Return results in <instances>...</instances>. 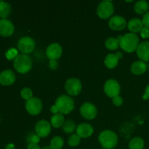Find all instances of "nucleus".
<instances>
[{"mask_svg":"<svg viewBox=\"0 0 149 149\" xmlns=\"http://www.w3.org/2000/svg\"><path fill=\"white\" fill-rule=\"evenodd\" d=\"M98 141L103 148L112 149L117 145L118 136L113 131L104 130L99 135Z\"/></svg>","mask_w":149,"mask_h":149,"instance_id":"3","label":"nucleus"},{"mask_svg":"<svg viewBox=\"0 0 149 149\" xmlns=\"http://www.w3.org/2000/svg\"><path fill=\"white\" fill-rule=\"evenodd\" d=\"M27 149H41V148L38 144L29 143L27 146Z\"/></svg>","mask_w":149,"mask_h":149,"instance_id":"37","label":"nucleus"},{"mask_svg":"<svg viewBox=\"0 0 149 149\" xmlns=\"http://www.w3.org/2000/svg\"><path fill=\"white\" fill-rule=\"evenodd\" d=\"M49 68L52 70H55L58 67V63H57V61H49Z\"/></svg>","mask_w":149,"mask_h":149,"instance_id":"35","label":"nucleus"},{"mask_svg":"<svg viewBox=\"0 0 149 149\" xmlns=\"http://www.w3.org/2000/svg\"><path fill=\"white\" fill-rule=\"evenodd\" d=\"M25 106L27 112L31 115H38L42 110V102L38 97H33L26 100Z\"/></svg>","mask_w":149,"mask_h":149,"instance_id":"8","label":"nucleus"},{"mask_svg":"<svg viewBox=\"0 0 149 149\" xmlns=\"http://www.w3.org/2000/svg\"><path fill=\"white\" fill-rule=\"evenodd\" d=\"M42 149H52V148H51L50 146H46V147H44Z\"/></svg>","mask_w":149,"mask_h":149,"instance_id":"39","label":"nucleus"},{"mask_svg":"<svg viewBox=\"0 0 149 149\" xmlns=\"http://www.w3.org/2000/svg\"><path fill=\"white\" fill-rule=\"evenodd\" d=\"M64 146V141L61 137L55 136L51 140L49 146L52 149H61Z\"/></svg>","mask_w":149,"mask_h":149,"instance_id":"27","label":"nucleus"},{"mask_svg":"<svg viewBox=\"0 0 149 149\" xmlns=\"http://www.w3.org/2000/svg\"><path fill=\"white\" fill-rule=\"evenodd\" d=\"M11 13V6L9 3L4 1H0V17L6 19V17Z\"/></svg>","mask_w":149,"mask_h":149,"instance_id":"23","label":"nucleus"},{"mask_svg":"<svg viewBox=\"0 0 149 149\" xmlns=\"http://www.w3.org/2000/svg\"><path fill=\"white\" fill-rule=\"evenodd\" d=\"M77 134L81 138H87L91 136L94 132L93 126L90 124L82 123L77 127Z\"/></svg>","mask_w":149,"mask_h":149,"instance_id":"18","label":"nucleus"},{"mask_svg":"<svg viewBox=\"0 0 149 149\" xmlns=\"http://www.w3.org/2000/svg\"><path fill=\"white\" fill-rule=\"evenodd\" d=\"M148 9L149 4L145 0L137 1L134 5V11L138 15H145L148 12Z\"/></svg>","mask_w":149,"mask_h":149,"instance_id":"21","label":"nucleus"},{"mask_svg":"<svg viewBox=\"0 0 149 149\" xmlns=\"http://www.w3.org/2000/svg\"><path fill=\"white\" fill-rule=\"evenodd\" d=\"M143 100H148V99H149V84L147 85V87H146L145 93L143 95Z\"/></svg>","mask_w":149,"mask_h":149,"instance_id":"36","label":"nucleus"},{"mask_svg":"<svg viewBox=\"0 0 149 149\" xmlns=\"http://www.w3.org/2000/svg\"><path fill=\"white\" fill-rule=\"evenodd\" d=\"M55 106L58 113L63 115L68 114L74 110V101L70 96L62 95L56 99Z\"/></svg>","mask_w":149,"mask_h":149,"instance_id":"2","label":"nucleus"},{"mask_svg":"<svg viewBox=\"0 0 149 149\" xmlns=\"http://www.w3.org/2000/svg\"><path fill=\"white\" fill-rule=\"evenodd\" d=\"M20 95H21V97L23 99H25L26 100H28L33 97V92L29 87H24L20 91Z\"/></svg>","mask_w":149,"mask_h":149,"instance_id":"29","label":"nucleus"},{"mask_svg":"<svg viewBox=\"0 0 149 149\" xmlns=\"http://www.w3.org/2000/svg\"><path fill=\"white\" fill-rule=\"evenodd\" d=\"M144 146H145V142L142 138L139 137L132 138L129 143L130 149H143Z\"/></svg>","mask_w":149,"mask_h":149,"instance_id":"24","label":"nucleus"},{"mask_svg":"<svg viewBox=\"0 0 149 149\" xmlns=\"http://www.w3.org/2000/svg\"><path fill=\"white\" fill-rule=\"evenodd\" d=\"M46 54L49 61H57L61 57L63 54V48L59 44L52 43L47 47Z\"/></svg>","mask_w":149,"mask_h":149,"instance_id":"12","label":"nucleus"},{"mask_svg":"<svg viewBox=\"0 0 149 149\" xmlns=\"http://www.w3.org/2000/svg\"><path fill=\"white\" fill-rule=\"evenodd\" d=\"M142 21H143V23L144 26L149 29V11L148 13H146L145 15H143Z\"/></svg>","mask_w":149,"mask_h":149,"instance_id":"34","label":"nucleus"},{"mask_svg":"<svg viewBox=\"0 0 149 149\" xmlns=\"http://www.w3.org/2000/svg\"><path fill=\"white\" fill-rule=\"evenodd\" d=\"M77 127L76 126V124L74 121L67 120L63 125V130L66 134H71L77 130Z\"/></svg>","mask_w":149,"mask_h":149,"instance_id":"26","label":"nucleus"},{"mask_svg":"<svg viewBox=\"0 0 149 149\" xmlns=\"http://www.w3.org/2000/svg\"><path fill=\"white\" fill-rule=\"evenodd\" d=\"M17 49L22 54L29 55L35 49V42L32 38L24 36L19 39L17 42Z\"/></svg>","mask_w":149,"mask_h":149,"instance_id":"6","label":"nucleus"},{"mask_svg":"<svg viewBox=\"0 0 149 149\" xmlns=\"http://www.w3.org/2000/svg\"><path fill=\"white\" fill-rule=\"evenodd\" d=\"M40 137L38 136L37 135H31L28 138V141H29V143H34L38 144L40 141Z\"/></svg>","mask_w":149,"mask_h":149,"instance_id":"32","label":"nucleus"},{"mask_svg":"<svg viewBox=\"0 0 149 149\" xmlns=\"http://www.w3.org/2000/svg\"><path fill=\"white\" fill-rule=\"evenodd\" d=\"M105 46L109 50L113 51L117 49L120 47V44H119L117 38L110 37L106 39V41L105 42Z\"/></svg>","mask_w":149,"mask_h":149,"instance_id":"25","label":"nucleus"},{"mask_svg":"<svg viewBox=\"0 0 149 149\" xmlns=\"http://www.w3.org/2000/svg\"><path fill=\"white\" fill-rule=\"evenodd\" d=\"M5 149H15V146L13 143H9L6 146Z\"/></svg>","mask_w":149,"mask_h":149,"instance_id":"38","label":"nucleus"},{"mask_svg":"<svg viewBox=\"0 0 149 149\" xmlns=\"http://www.w3.org/2000/svg\"><path fill=\"white\" fill-rule=\"evenodd\" d=\"M80 113L84 119L87 120H92L97 116V108L92 103L86 102L80 108Z\"/></svg>","mask_w":149,"mask_h":149,"instance_id":"10","label":"nucleus"},{"mask_svg":"<svg viewBox=\"0 0 149 149\" xmlns=\"http://www.w3.org/2000/svg\"><path fill=\"white\" fill-rule=\"evenodd\" d=\"M141 36L143 39H148L149 38V29L144 26L143 29L141 31Z\"/></svg>","mask_w":149,"mask_h":149,"instance_id":"33","label":"nucleus"},{"mask_svg":"<svg viewBox=\"0 0 149 149\" xmlns=\"http://www.w3.org/2000/svg\"><path fill=\"white\" fill-rule=\"evenodd\" d=\"M17 55H18V51H17V49H15V48H11V49H8L5 53L6 58L9 61H12L13 59L15 60L17 58Z\"/></svg>","mask_w":149,"mask_h":149,"instance_id":"30","label":"nucleus"},{"mask_svg":"<svg viewBox=\"0 0 149 149\" xmlns=\"http://www.w3.org/2000/svg\"><path fill=\"white\" fill-rule=\"evenodd\" d=\"M140 45V39L136 33H128L122 36L120 40V47L125 52H133L136 51Z\"/></svg>","mask_w":149,"mask_h":149,"instance_id":"1","label":"nucleus"},{"mask_svg":"<svg viewBox=\"0 0 149 149\" xmlns=\"http://www.w3.org/2000/svg\"><path fill=\"white\" fill-rule=\"evenodd\" d=\"M102 149H107V148H102Z\"/></svg>","mask_w":149,"mask_h":149,"instance_id":"41","label":"nucleus"},{"mask_svg":"<svg viewBox=\"0 0 149 149\" xmlns=\"http://www.w3.org/2000/svg\"><path fill=\"white\" fill-rule=\"evenodd\" d=\"M51 124L47 120H40L36 124L35 132L40 138H46L50 134Z\"/></svg>","mask_w":149,"mask_h":149,"instance_id":"11","label":"nucleus"},{"mask_svg":"<svg viewBox=\"0 0 149 149\" xmlns=\"http://www.w3.org/2000/svg\"><path fill=\"white\" fill-rule=\"evenodd\" d=\"M127 21L122 16L114 15L109 21V27L113 31H122L126 28Z\"/></svg>","mask_w":149,"mask_h":149,"instance_id":"13","label":"nucleus"},{"mask_svg":"<svg viewBox=\"0 0 149 149\" xmlns=\"http://www.w3.org/2000/svg\"><path fill=\"white\" fill-rule=\"evenodd\" d=\"M14 68L20 74H26L32 68V60L28 55L20 54L14 60Z\"/></svg>","mask_w":149,"mask_h":149,"instance_id":"4","label":"nucleus"},{"mask_svg":"<svg viewBox=\"0 0 149 149\" xmlns=\"http://www.w3.org/2000/svg\"><path fill=\"white\" fill-rule=\"evenodd\" d=\"M15 27L13 23L8 19L0 20V35L2 36H10L13 33Z\"/></svg>","mask_w":149,"mask_h":149,"instance_id":"14","label":"nucleus"},{"mask_svg":"<svg viewBox=\"0 0 149 149\" xmlns=\"http://www.w3.org/2000/svg\"><path fill=\"white\" fill-rule=\"evenodd\" d=\"M64 122H65V119L63 115L60 113L53 114V116L51 117L50 124L54 128L61 127L63 125Z\"/></svg>","mask_w":149,"mask_h":149,"instance_id":"22","label":"nucleus"},{"mask_svg":"<svg viewBox=\"0 0 149 149\" xmlns=\"http://www.w3.org/2000/svg\"><path fill=\"white\" fill-rule=\"evenodd\" d=\"M121 87L119 82L115 79H109L104 84V92L109 97H114L119 95Z\"/></svg>","mask_w":149,"mask_h":149,"instance_id":"9","label":"nucleus"},{"mask_svg":"<svg viewBox=\"0 0 149 149\" xmlns=\"http://www.w3.org/2000/svg\"><path fill=\"white\" fill-rule=\"evenodd\" d=\"M137 55L141 61L147 62L149 61V42L144 41L140 43L136 50Z\"/></svg>","mask_w":149,"mask_h":149,"instance_id":"16","label":"nucleus"},{"mask_svg":"<svg viewBox=\"0 0 149 149\" xmlns=\"http://www.w3.org/2000/svg\"><path fill=\"white\" fill-rule=\"evenodd\" d=\"M148 65L146 63V62L142 61H135L131 65V72L135 75H141L143 74L147 71Z\"/></svg>","mask_w":149,"mask_h":149,"instance_id":"19","label":"nucleus"},{"mask_svg":"<svg viewBox=\"0 0 149 149\" xmlns=\"http://www.w3.org/2000/svg\"><path fill=\"white\" fill-rule=\"evenodd\" d=\"M122 56H123V54L121 52H118L116 54H109L106 57L104 61V64L106 68L109 69H113L116 68L119 63V59L122 58Z\"/></svg>","mask_w":149,"mask_h":149,"instance_id":"15","label":"nucleus"},{"mask_svg":"<svg viewBox=\"0 0 149 149\" xmlns=\"http://www.w3.org/2000/svg\"><path fill=\"white\" fill-rule=\"evenodd\" d=\"M15 81V74L12 70L7 69L0 73V84L2 85H11Z\"/></svg>","mask_w":149,"mask_h":149,"instance_id":"17","label":"nucleus"},{"mask_svg":"<svg viewBox=\"0 0 149 149\" xmlns=\"http://www.w3.org/2000/svg\"><path fill=\"white\" fill-rule=\"evenodd\" d=\"M128 29L131 31V33H141V30L143 29L144 25L143 23L142 20L139 18H132L127 23Z\"/></svg>","mask_w":149,"mask_h":149,"instance_id":"20","label":"nucleus"},{"mask_svg":"<svg viewBox=\"0 0 149 149\" xmlns=\"http://www.w3.org/2000/svg\"><path fill=\"white\" fill-rule=\"evenodd\" d=\"M81 142V138L77 134H73L68 140V144L71 147H76L79 145Z\"/></svg>","mask_w":149,"mask_h":149,"instance_id":"28","label":"nucleus"},{"mask_svg":"<svg viewBox=\"0 0 149 149\" xmlns=\"http://www.w3.org/2000/svg\"><path fill=\"white\" fill-rule=\"evenodd\" d=\"M97 15L101 19H108L111 17L114 12V7L111 1L104 0L98 4L97 7Z\"/></svg>","mask_w":149,"mask_h":149,"instance_id":"5","label":"nucleus"},{"mask_svg":"<svg viewBox=\"0 0 149 149\" xmlns=\"http://www.w3.org/2000/svg\"><path fill=\"white\" fill-rule=\"evenodd\" d=\"M148 70H149V64H148Z\"/></svg>","mask_w":149,"mask_h":149,"instance_id":"40","label":"nucleus"},{"mask_svg":"<svg viewBox=\"0 0 149 149\" xmlns=\"http://www.w3.org/2000/svg\"><path fill=\"white\" fill-rule=\"evenodd\" d=\"M82 85L79 79L71 78L68 79L65 84V90L69 95L77 96L81 93Z\"/></svg>","mask_w":149,"mask_h":149,"instance_id":"7","label":"nucleus"},{"mask_svg":"<svg viewBox=\"0 0 149 149\" xmlns=\"http://www.w3.org/2000/svg\"><path fill=\"white\" fill-rule=\"evenodd\" d=\"M112 103L116 107H119L123 104V99L120 95H117L112 98Z\"/></svg>","mask_w":149,"mask_h":149,"instance_id":"31","label":"nucleus"}]
</instances>
